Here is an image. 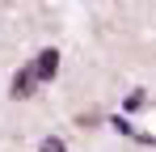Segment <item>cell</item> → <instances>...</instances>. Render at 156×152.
<instances>
[{
	"label": "cell",
	"instance_id": "cell-1",
	"mask_svg": "<svg viewBox=\"0 0 156 152\" xmlns=\"http://www.w3.org/2000/svg\"><path fill=\"white\" fill-rule=\"evenodd\" d=\"M42 80H38V72H34V63H26L21 72L13 76V85H9V93L13 97H34V89H38Z\"/></svg>",
	"mask_w": 156,
	"mask_h": 152
},
{
	"label": "cell",
	"instance_id": "cell-2",
	"mask_svg": "<svg viewBox=\"0 0 156 152\" xmlns=\"http://www.w3.org/2000/svg\"><path fill=\"white\" fill-rule=\"evenodd\" d=\"M34 72H38V80H51V76L59 72V51L55 47L38 51V55H34Z\"/></svg>",
	"mask_w": 156,
	"mask_h": 152
},
{
	"label": "cell",
	"instance_id": "cell-3",
	"mask_svg": "<svg viewBox=\"0 0 156 152\" xmlns=\"http://www.w3.org/2000/svg\"><path fill=\"white\" fill-rule=\"evenodd\" d=\"M38 152H68V148H63V139H59V135H47V139L38 144Z\"/></svg>",
	"mask_w": 156,
	"mask_h": 152
}]
</instances>
